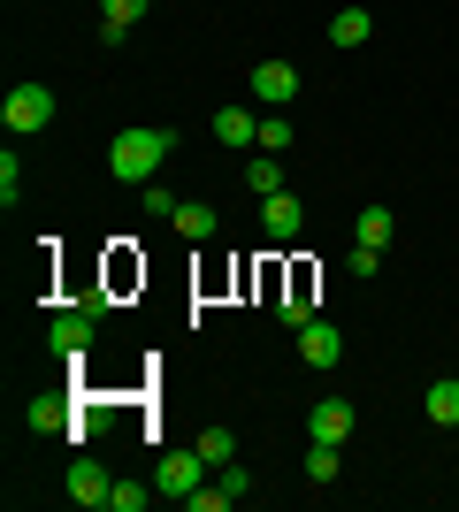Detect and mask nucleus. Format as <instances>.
<instances>
[{"instance_id":"1","label":"nucleus","mask_w":459,"mask_h":512,"mask_svg":"<svg viewBox=\"0 0 459 512\" xmlns=\"http://www.w3.org/2000/svg\"><path fill=\"white\" fill-rule=\"evenodd\" d=\"M169 153H176V130H161V123H138V130H123V138L108 146V176L138 192V184H153V169H161Z\"/></svg>"},{"instance_id":"2","label":"nucleus","mask_w":459,"mask_h":512,"mask_svg":"<svg viewBox=\"0 0 459 512\" xmlns=\"http://www.w3.org/2000/svg\"><path fill=\"white\" fill-rule=\"evenodd\" d=\"M0 123H8V138L46 130V123H54V92H46V85H16L8 100H0Z\"/></svg>"},{"instance_id":"3","label":"nucleus","mask_w":459,"mask_h":512,"mask_svg":"<svg viewBox=\"0 0 459 512\" xmlns=\"http://www.w3.org/2000/svg\"><path fill=\"white\" fill-rule=\"evenodd\" d=\"M199 482H207V459H199V444H192V451H161V467H153V490H161V497H176V505H184Z\"/></svg>"},{"instance_id":"4","label":"nucleus","mask_w":459,"mask_h":512,"mask_svg":"<svg viewBox=\"0 0 459 512\" xmlns=\"http://www.w3.org/2000/svg\"><path fill=\"white\" fill-rule=\"evenodd\" d=\"M261 230L276 237V245H291V237L306 230V207H299L291 192H268V199H261Z\"/></svg>"},{"instance_id":"5","label":"nucleus","mask_w":459,"mask_h":512,"mask_svg":"<svg viewBox=\"0 0 459 512\" xmlns=\"http://www.w3.org/2000/svg\"><path fill=\"white\" fill-rule=\"evenodd\" d=\"M253 100H268V107L299 100V69L291 62H253Z\"/></svg>"},{"instance_id":"6","label":"nucleus","mask_w":459,"mask_h":512,"mask_svg":"<svg viewBox=\"0 0 459 512\" xmlns=\"http://www.w3.org/2000/svg\"><path fill=\"white\" fill-rule=\"evenodd\" d=\"M299 360L306 367H337V360H345V337H337L329 321H306V329H299Z\"/></svg>"},{"instance_id":"7","label":"nucleus","mask_w":459,"mask_h":512,"mask_svg":"<svg viewBox=\"0 0 459 512\" xmlns=\"http://www.w3.org/2000/svg\"><path fill=\"white\" fill-rule=\"evenodd\" d=\"M46 344H54L62 360H85V344H92V314H54V321H46Z\"/></svg>"},{"instance_id":"8","label":"nucleus","mask_w":459,"mask_h":512,"mask_svg":"<svg viewBox=\"0 0 459 512\" xmlns=\"http://www.w3.org/2000/svg\"><path fill=\"white\" fill-rule=\"evenodd\" d=\"M108 467H100V459H85V451H77V467H69V497H77V505H108Z\"/></svg>"},{"instance_id":"9","label":"nucleus","mask_w":459,"mask_h":512,"mask_svg":"<svg viewBox=\"0 0 459 512\" xmlns=\"http://www.w3.org/2000/svg\"><path fill=\"white\" fill-rule=\"evenodd\" d=\"M306 428H314V444H345L352 436V398H322Z\"/></svg>"},{"instance_id":"10","label":"nucleus","mask_w":459,"mask_h":512,"mask_svg":"<svg viewBox=\"0 0 459 512\" xmlns=\"http://www.w3.org/2000/svg\"><path fill=\"white\" fill-rule=\"evenodd\" d=\"M215 138L222 146H261V115L253 107H215Z\"/></svg>"},{"instance_id":"11","label":"nucleus","mask_w":459,"mask_h":512,"mask_svg":"<svg viewBox=\"0 0 459 512\" xmlns=\"http://www.w3.org/2000/svg\"><path fill=\"white\" fill-rule=\"evenodd\" d=\"M138 16H146V0H100V39H108V46H123Z\"/></svg>"},{"instance_id":"12","label":"nucleus","mask_w":459,"mask_h":512,"mask_svg":"<svg viewBox=\"0 0 459 512\" xmlns=\"http://www.w3.org/2000/svg\"><path fill=\"white\" fill-rule=\"evenodd\" d=\"M368 31H375L368 8H337V16H329V39L337 46H368Z\"/></svg>"},{"instance_id":"13","label":"nucleus","mask_w":459,"mask_h":512,"mask_svg":"<svg viewBox=\"0 0 459 512\" xmlns=\"http://www.w3.org/2000/svg\"><path fill=\"white\" fill-rule=\"evenodd\" d=\"M352 237H360V245H375V253H383V245H391V237H398L391 207H360V222H352Z\"/></svg>"},{"instance_id":"14","label":"nucleus","mask_w":459,"mask_h":512,"mask_svg":"<svg viewBox=\"0 0 459 512\" xmlns=\"http://www.w3.org/2000/svg\"><path fill=\"white\" fill-rule=\"evenodd\" d=\"M169 222H176V237H192V245H207V237H215V207H199V199H184Z\"/></svg>"},{"instance_id":"15","label":"nucleus","mask_w":459,"mask_h":512,"mask_svg":"<svg viewBox=\"0 0 459 512\" xmlns=\"http://www.w3.org/2000/svg\"><path fill=\"white\" fill-rule=\"evenodd\" d=\"M421 406H429V421H437V428H459V383H452V375H444V383H429V398H421Z\"/></svg>"},{"instance_id":"16","label":"nucleus","mask_w":459,"mask_h":512,"mask_svg":"<svg viewBox=\"0 0 459 512\" xmlns=\"http://www.w3.org/2000/svg\"><path fill=\"white\" fill-rule=\"evenodd\" d=\"M245 184H253V199L284 192V169H276V153H253V161H245Z\"/></svg>"},{"instance_id":"17","label":"nucleus","mask_w":459,"mask_h":512,"mask_svg":"<svg viewBox=\"0 0 459 512\" xmlns=\"http://www.w3.org/2000/svg\"><path fill=\"white\" fill-rule=\"evenodd\" d=\"M199 459H207V467H230V459H238V436H230V428H199Z\"/></svg>"},{"instance_id":"18","label":"nucleus","mask_w":459,"mask_h":512,"mask_svg":"<svg viewBox=\"0 0 459 512\" xmlns=\"http://www.w3.org/2000/svg\"><path fill=\"white\" fill-rule=\"evenodd\" d=\"M31 428H39V436L62 428V436H69V398H39V406H31Z\"/></svg>"},{"instance_id":"19","label":"nucleus","mask_w":459,"mask_h":512,"mask_svg":"<svg viewBox=\"0 0 459 512\" xmlns=\"http://www.w3.org/2000/svg\"><path fill=\"white\" fill-rule=\"evenodd\" d=\"M306 482H314V490L337 482V444H314V451H306Z\"/></svg>"},{"instance_id":"20","label":"nucleus","mask_w":459,"mask_h":512,"mask_svg":"<svg viewBox=\"0 0 459 512\" xmlns=\"http://www.w3.org/2000/svg\"><path fill=\"white\" fill-rule=\"evenodd\" d=\"M222 505H238V497L222 490V482H199V490L184 497V512H222Z\"/></svg>"},{"instance_id":"21","label":"nucleus","mask_w":459,"mask_h":512,"mask_svg":"<svg viewBox=\"0 0 459 512\" xmlns=\"http://www.w3.org/2000/svg\"><path fill=\"white\" fill-rule=\"evenodd\" d=\"M146 482H115V490H108V512H146Z\"/></svg>"},{"instance_id":"22","label":"nucleus","mask_w":459,"mask_h":512,"mask_svg":"<svg viewBox=\"0 0 459 512\" xmlns=\"http://www.w3.org/2000/svg\"><path fill=\"white\" fill-rule=\"evenodd\" d=\"M16 192H23V169H16V146L0 153V207H16Z\"/></svg>"},{"instance_id":"23","label":"nucleus","mask_w":459,"mask_h":512,"mask_svg":"<svg viewBox=\"0 0 459 512\" xmlns=\"http://www.w3.org/2000/svg\"><path fill=\"white\" fill-rule=\"evenodd\" d=\"M345 268H352V276H375V268H383V253H375V245H352Z\"/></svg>"},{"instance_id":"24","label":"nucleus","mask_w":459,"mask_h":512,"mask_svg":"<svg viewBox=\"0 0 459 512\" xmlns=\"http://www.w3.org/2000/svg\"><path fill=\"white\" fill-rule=\"evenodd\" d=\"M138 207H146V214H176V199L161 192V184H138Z\"/></svg>"},{"instance_id":"25","label":"nucleus","mask_w":459,"mask_h":512,"mask_svg":"<svg viewBox=\"0 0 459 512\" xmlns=\"http://www.w3.org/2000/svg\"><path fill=\"white\" fill-rule=\"evenodd\" d=\"M222 490H230V497H253V474H245L238 459H230V467H222Z\"/></svg>"},{"instance_id":"26","label":"nucleus","mask_w":459,"mask_h":512,"mask_svg":"<svg viewBox=\"0 0 459 512\" xmlns=\"http://www.w3.org/2000/svg\"><path fill=\"white\" fill-rule=\"evenodd\" d=\"M291 146V123H261V153H284Z\"/></svg>"}]
</instances>
